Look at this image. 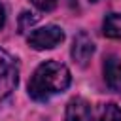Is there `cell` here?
<instances>
[{"mask_svg": "<svg viewBox=\"0 0 121 121\" xmlns=\"http://www.w3.org/2000/svg\"><path fill=\"white\" fill-rule=\"evenodd\" d=\"M104 79L112 91L121 93V60L117 57H108L104 62Z\"/></svg>", "mask_w": 121, "mask_h": 121, "instance_id": "obj_6", "label": "cell"}, {"mask_svg": "<svg viewBox=\"0 0 121 121\" xmlns=\"http://www.w3.org/2000/svg\"><path fill=\"white\" fill-rule=\"evenodd\" d=\"M72 59L74 62H78L79 66H85L89 62V59L93 57L95 53V43L91 40V36L87 32H78L76 38H74V43H72Z\"/></svg>", "mask_w": 121, "mask_h": 121, "instance_id": "obj_4", "label": "cell"}, {"mask_svg": "<svg viewBox=\"0 0 121 121\" xmlns=\"http://www.w3.org/2000/svg\"><path fill=\"white\" fill-rule=\"evenodd\" d=\"M40 11H51L57 6V0H30Z\"/></svg>", "mask_w": 121, "mask_h": 121, "instance_id": "obj_9", "label": "cell"}, {"mask_svg": "<svg viewBox=\"0 0 121 121\" xmlns=\"http://www.w3.org/2000/svg\"><path fill=\"white\" fill-rule=\"evenodd\" d=\"M19 81V66L17 60L4 49H0V100H4Z\"/></svg>", "mask_w": 121, "mask_h": 121, "instance_id": "obj_3", "label": "cell"}, {"mask_svg": "<svg viewBox=\"0 0 121 121\" xmlns=\"http://www.w3.org/2000/svg\"><path fill=\"white\" fill-rule=\"evenodd\" d=\"M64 40V32L60 26L57 25H45L42 28H36L28 34V45L32 49H38V51H43V49H53L57 47L60 42Z\"/></svg>", "mask_w": 121, "mask_h": 121, "instance_id": "obj_2", "label": "cell"}, {"mask_svg": "<svg viewBox=\"0 0 121 121\" xmlns=\"http://www.w3.org/2000/svg\"><path fill=\"white\" fill-rule=\"evenodd\" d=\"M98 121H121V108L115 102H108L100 108Z\"/></svg>", "mask_w": 121, "mask_h": 121, "instance_id": "obj_8", "label": "cell"}, {"mask_svg": "<svg viewBox=\"0 0 121 121\" xmlns=\"http://www.w3.org/2000/svg\"><path fill=\"white\" fill-rule=\"evenodd\" d=\"M4 23H6V9H4V6L0 4V28L4 26Z\"/></svg>", "mask_w": 121, "mask_h": 121, "instance_id": "obj_11", "label": "cell"}, {"mask_svg": "<svg viewBox=\"0 0 121 121\" xmlns=\"http://www.w3.org/2000/svg\"><path fill=\"white\" fill-rule=\"evenodd\" d=\"M70 81H72L70 70L62 62L45 60L30 76L28 95H30V98H34L38 102H43V100H49L53 95H59V93L66 91Z\"/></svg>", "mask_w": 121, "mask_h": 121, "instance_id": "obj_1", "label": "cell"}, {"mask_svg": "<svg viewBox=\"0 0 121 121\" xmlns=\"http://www.w3.org/2000/svg\"><path fill=\"white\" fill-rule=\"evenodd\" d=\"M32 13H28V11H23L21 13V25H19V32H23V26H25V23L30 26V25H34L36 21H38V17L34 15V17H30Z\"/></svg>", "mask_w": 121, "mask_h": 121, "instance_id": "obj_10", "label": "cell"}, {"mask_svg": "<svg viewBox=\"0 0 121 121\" xmlns=\"http://www.w3.org/2000/svg\"><path fill=\"white\" fill-rule=\"evenodd\" d=\"M102 32L108 38L121 40V13H108L102 23Z\"/></svg>", "mask_w": 121, "mask_h": 121, "instance_id": "obj_7", "label": "cell"}, {"mask_svg": "<svg viewBox=\"0 0 121 121\" xmlns=\"http://www.w3.org/2000/svg\"><path fill=\"white\" fill-rule=\"evenodd\" d=\"M64 121H93V112L91 106L85 98H72L66 106V115Z\"/></svg>", "mask_w": 121, "mask_h": 121, "instance_id": "obj_5", "label": "cell"}, {"mask_svg": "<svg viewBox=\"0 0 121 121\" xmlns=\"http://www.w3.org/2000/svg\"><path fill=\"white\" fill-rule=\"evenodd\" d=\"M91 2H98V0H91Z\"/></svg>", "mask_w": 121, "mask_h": 121, "instance_id": "obj_12", "label": "cell"}]
</instances>
